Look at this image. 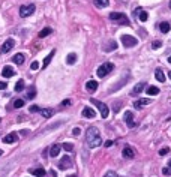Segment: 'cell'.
<instances>
[{
    "label": "cell",
    "mask_w": 171,
    "mask_h": 177,
    "mask_svg": "<svg viewBox=\"0 0 171 177\" xmlns=\"http://www.w3.org/2000/svg\"><path fill=\"white\" fill-rule=\"evenodd\" d=\"M66 177H78V176H75V174H71V176H66Z\"/></svg>",
    "instance_id": "45"
},
{
    "label": "cell",
    "mask_w": 171,
    "mask_h": 177,
    "mask_svg": "<svg viewBox=\"0 0 171 177\" xmlns=\"http://www.w3.org/2000/svg\"><path fill=\"white\" fill-rule=\"evenodd\" d=\"M170 29H171V27H170V24H168L167 21H164V23H161V24H159V30H161L162 33H168Z\"/></svg>",
    "instance_id": "26"
},
{
    "label": "cell",
    "mask_w": 171,
    "mask_h": 177,
    "mask_svg": "<svg viewBox=\"0 0 171 177\" xmlns=\"http://www.w3.org/2000/svg\"><path fill=\"white\" fill-rule=\"evenodd\" d=\"M155 77H156V80L159 83H164L165 80H167V77L164 75V71H162L161 68H156V71H155Z\"/></svg>",
    "instance_id": "16"
},
{
    "label": "cell",
    "mask_w": 171,
    "mask_h": 177,
    "mask_svg": "<svg viewBox=\"0 0 171 177\" xmlns=\"http://www.w3.org/2000/svg\"><path fill=\"white\" fill-rule=\"evenodd\" d=\"M14 45H15V41L14 39H6L5 44L0 47V53H3V54H5V53H9V51L14 48Z\"/></svg>",
    "instance_id": "7"
},
{
    "label": "cell",
    "mask_w": 171,
    "mask_h": 177,
    "mask_svg": "<svg viewBox=\"0 0 171 177\" xmlns=\"http://www.w3.org/2000/svg\"><path fill=\"white\" fill-rule=\"evenodd\" d=\"M90 102H92L95 107L99 110V113H101V116H102V119H107L108 117V113H110V110H108V107L104 104V102H101V101H98V99H90Z\"/></svg>",
    "instance_id": "3"
},
{
    "label": "cell",
    "mask_w": 171,
    "mask_h": 177,
    "mask_svg": "<svg viewBox=\"0 0 171 177\" xmlns=\"http://www.w3.org/2000/svg\"><path fill=\"white\" fill-rule=\"evenodd\" d=\"M168 63H170V65H171V56H170V57H168Z\"/></svg>",
    "instance_id": "46"
},
{
    "label": "cell",
    "mask_w": 171,
    "mask_h": 177,
    "mask_svg": "<svg viewBox=\"0 0 171 177\" xmlns=\"http://www.w3.org/2000/svg\"><path fill=\"white\" fill-rule=\"evenodd\" d=\"M167 153H170V147H162V149L159 150V155H161V156H164V155H167Z\"/></svg>",
    "instance_id": "35"
},
{
    "label": "cell",
    "mask_w": 171,
    "mask_h": 177,
    "mask_svg": "<svg viewBox=\"0 0 171 177\" xmlns=\"http://www.w3.org/2000/svg\"><path fill=\"white\" fill-rule=\"evenodd\" d=\"M12 62L17 65H23L24 63V54H21V53H18V54H15L12 57Z\"/></svg>",
    "instance_id": "20"
},
{
    "label": "cell",
    "mask_w": 171,
    "mask_h": 177,
    "mask_svg": "<svg viewBox=\"0 0 171 177\" xmlns=\"http://www.w3.org/2000/svg\"><path fill=\"white\" fill-rule=\"evenodd\" d=\"M30 68H32L33 71H38V69H39V63H38V62H33V63L30 65Z\"/></svg>",
    "instance_id": "39"
},
{
    "label": "cell",
    "mask_w": 171,
    "mask_h": 177,
    "mask_svg": "<svg viewBox=\"0 0 171 177\" xmlns=\"http://www.w3.org/2000/svg\"><path fill=\"white\" fill-rule=\"evenodd\" d=\"M86 144L89 149H95L99 147L102 144V138H101V132H99L98 128L95 126H90L86 131Z\"/></svg>",
    "instance_id": "1"
},
{
    "label": "cell",
    "mask_w": 171,
    "mask_h": 177,
    "mask_svg": "<svg viewBox=\"0 0 171 177\" xmlns=\"http://www.w3.org/2000/svg\"><path fill=\"white\" fill-rule=\"evenodd\" d=\"M104 177H119V174H117V173H114V171H107Z\"/></svg>",
    "instance_id": "36"
},
{
    "label": "cell",
    "mask_w": 171,
    "mask_h": 177,
    "mask_svg": "<svg viewBox=\"0 0 171 177\" xmlns=\"http://www.w3.org/2000/svg\"><path fill=\"white\" fill-rule=\"evenodd\" d=\"M60 150H62V146H60V144H54V146H51V149H50V155H51L53 158H56V156L60 153Z\"/></svg>",
    "instance_id": "18"
},
{
    "label": "cell",
    "mask_w": 171,
    "mask_h": 177,
    "mask_svg": "<svg viewBox=\"0 0 171 177\" xmlns=\"http://www.w3.org/2000/svg\"><path fill=\"white\" fill-rule=\"evenodd\" d=\"M21 107H24V99H15L14 108H21Z\"/></svg>",
    "instance_id": "32"
},
{
    "label": "cell",
    "mask_w": 171,
    "mask_h": 177,
    "mask_svg": "<svg viewBox=\"0 0 171 177\" xmlns=\"http://www.w3.org/2000/svg\"><path fill=\"white\" fill-rule=\"evenodd\" d=\"M15 141H18V134L17 132H11V134H8L6 137H3V143L5 144H12V143H15Z\"/></svg>",
    "instance_id": "9"
},
{
    "label": "cell",
    "mask_w": 171,
    "mask_h": 177,
    "mask_svg": "<svg viewBox=\"0 0 171 177\" xmlns=\"http://www.w3.org/2000/svg\"><path fill=\"white\" fill-rule=\"evenodd\" d=\"M144 87H146V83H138L137 86L134 87V90L131 92V95H132V96H137V95H140V93L144 90Z\"/></svg>",
    "instance_id": "15"
},
{
    "label": "cell",
    "mask_w": 171,
    "mask_h": 177,
    "mask_svg": "<svg viewBox=\"0 0 171 177\" xmlns=\"http://www.w3.org/2000/svg\"><path fill=\"white\" fill-rule=\"evenodd\" d=\"M41 114H42V117H45V119H50L51 116H53V110L51 108H41V111H39Z\"/></svg>",
    "instance_id": "23"
},
{
    "label": "cell",
    "mask_w": 171,
    "mask_h": 177,
    "mask_svg": "<svg viewBox=\"0 0 171 177\" xmlns=\"http://www.w3.org/2000/svg\"><path fill=\"white\" fill-rule=\"evenodd\" d=\"M146 90H147L149 96H156V95H159V88L156 86H149Z\"/></svg>",
    "instance_id": "22"
},
{
    "label": "cell",
    "mask_w": 171,
    "mask_h": 177,
    "mask_svg": "<svg viewBox=\"0 0 171 177\" xmlns=\"http://www.w3.org/2000/svg\"><path fill=\"white\" fill-rule=\"evenodd\" d=\"M150 102H152L150 99H147V98H143V99L135 101V102H134V107H135V108H141L143 105H149Z\"/></svg>",
    "instance_id": "17"
},
{
    "label": "cell",
    "mask_w": 171,
    "mask_h": 177,
    "mask_svg": "<svg viewBox=\"0 0 171 177\" xmlns=\"http://www.w3.org/2000/svg\"><path fill=\"white\" fill-rule=\"evenodd\" d=\"M159 47H162V41H153L152 42V48L153 50H158Z\"/></svg>",
    "instance_id": "34"
},
{
    "label": "cell",
    "mask_w": 171,
    "mask_h": 177,
    "mask_svg": "<svg viewBox=\"0 0 171 177\" xmlns=\"http://www.w3.org/2000/svg\"><path fill=\"white\" fill-rule=\"evenodd\" d=\"M15 75V71L11 68V66H5L3 68V71H2V77H5V78H11V77H14Z\"/></svg>",
    "instance_id": "13"
},
{
    "label": "cell",
    "mask_w": 171,
    "mask_h": 177,
    "mask_svg": "<svg viewBox=\"0 0 171 177\" xmlns=\"http://www.w3.org/2000/svg\"><path fill=\"white\" fill-rule=\"evenodd\" d=\"M98 88V81H95V80H90V81L86 83V90L89 93H95Z\"/></svg>",
    "instance_id": "11"
},
{
    "label": "cell",
    "mask_w": 171,
    "mask_h": 177,
    "mask_svg": "<svg viewBox=\"0 0 171 177\" xmlns=\"http://www.w3.org/2000/svg\"><path fill=\"white\" fill-rule=\"evenodd\" d=\"M135 12H137L138 14V20L140 21H147V18H149V14L146 12V11H143V9H137V11H135Z\"/></svg>",
    "instance_id": "19"
},
{
    "label": "cell",
    "mask_w": 171,
    "mask_h": 177,
    "mask_svg": "<svg viewBox=\"0 0 171 177\" xmlns=\"http://www.w3.org/2000/svg\"><path fill=\"white\" fill-rule=\"evenodd\" d=\"M29 111L30 113H36V111H41V108L38 107V105H32V107L29 108Z\"/></svg>",
    "instance_id": "38"
},
{
    "label": "cell",
    "mask_w": 171,
    "mask_h": 177,
    "mask_svg": "<svg viewBox=\"0 0 171 177\" xmlns=\"http://www.w3.org/2000/svg\"><path fill=\"white\" fill-rule=\"evenodd\" d=\"M62 149L65 150V152H72V149H74V146H72L71 143H65V144L62 146Z\"/></svg>",
    "instance_id": "33"
},
{
    "label": "cell",
    "mask_w": 171,
    "mask_h": 177,
    "mask_svg": "<svg viewBox=\"0 0 171 177\" xmlns=\"http://www.w3.org/2000/svg\"><path fill=\"white\" fill-rule=\"evenodd\" d=\"M0 122H2V120H0Z\"/></svg>",
    "instance_id": "51"
},
{
    "label": "cell",
    "mask_w": 171,
    "mask_h": 177,
    "mask_svg": "<svg viewBox=\"0 0 171 177\" xmlns=\"http://www.w3.org/2000/svg\"><path fill=\"white\" fill-rule=\"evenodd\" d=\"M51 33H53V29L45 27L44 30H41V32H39V38H45V36H48V35H51Z\"/></svg>",
    "instance_id": "31"
},
{
    "label": "cell",
    "mask_w": 171,
    "mask_h": 177,
    "mask_svg": "<svg viewBox=\"0 0 171 177\" xmlns=\"http://www.w3.org/2000/svg\"><path fill=\"white\" fill-rule=\"evenodd\" d=\"M80 132H81V131H80V128H75L74 131H72V134H74V135H80Z\"/></svg>",
    "instance_id": "42"
},
{
    "label": "cell",
    "mask_w": 171,
    "mask_h": 177,
    "mask_svg": "<svg viewBox=\"0 0 171 177\" xmlns=\"http://www.w3.org/2000/svg\"><path fill=\"white\" fill-rule=\"evenodd\" d=\"M110 20L117 23V24H122V26H129V20L128 17L122 12H111L110 14Z\"/></svg>",
    "instance_id": "2"
},
{
    "label": "cell",
    "mask_w": 171,
    "mask_h": 177,
    "mask_svg": "<svg viewBox=\"0 0 171 177\" xmlns=\"http://www.w3.org/2000/svg\"><path fill=\"white\" fill-rule=\"evenodd\" d=\"M122 44L126 48H132V47H135L138 44V39L131 36V35H123V36H122Z\"/></svg>",
    "instance_id": "5"
},
{
    "label": "cell",
    "mask_w": 171,
    "mask_h": 177,
    "mask_svg": "<svg viewBox=\"0 0 171 177\" xmlns=\"http://www.w3.org/2000/svg\"><path fill=\"white\" fill-rule=\"evenodd\" d=\"M122 155H123L125 158H129V159L135 158V152H134V149H132V147H129V146H126V147L123 149Z\"/></svg>",
    "instance_id": "14"
},
{
    "label": "cell",
    "mask_w": 171,
    "mask_h": 177,
    "mask_svg": "<svg viewBox=\"0 0 171 177\" xmlns=\"http://www.w3.org/2000/svg\"><path fill=\"white\" fill-rule=\"evenodd\" d=\"M35 96H36V88L35 87H30L29 90H27V93H26V98L27 99H33Z\"/></svg>",
    "instance_id": "29"
},
{
    "label": "cell",
    "mask_w": 171,
    "mask_h": 177,
    "mask_svg": "<svg viewBox=\"0 0 171 177\" xmlns=\"http://www.w3.org/2000/svg\"><path fill=\"white\" fill-rule=\"evenodd\" d=\"M35 177H44L45 176V170H44V168H35V170H32L30 171Z\"/></svg>",
    "instance_id": "25"
},
{
    "label": "cell",
    "mask_w": 171,
    "mask_h": 177,
    "mask_svg": "<svg viewBox=\"0 0 171 177\" xmlns=\"http://www.w3.org/2000/svg\"><path fill=\"white\" fill-rule=\"evenodd\" d=\"M35 5H23L21 8H20V17H23V18H26V17H30L33 12H35Z\"/></svg>",
    "instance_id": "6"
},
{
    "label": "cell",
    "mask_w": 171,
    "mask_h": 177,
    "mask_svg": "<svg viewBox=\"0 0 171 177\" xmlns=\"http://www.w3.org/2000/svg\"><path fill=\"white\" fill-rule=\"evenodd\" d=\"M54 54H56V50H53V51L50 53V54H48L47 57L44 59V63H42V68H47V66L50 65V62H51V59L54 57Z\"/></svg>",
    "instance_id": "21"
},
{
    "label": "cell",
    "mask_w": 171,
    "mask_h": 177,
    "mask_svg": "<svg viewBox=\"0 0 171 177\" xmlns=\"http://www.w3.org/2000/svg\"><path fill=\"white\" fill-rule=\"evenodd\" d=\"M95 116H96V113H95L93 108L84 107V110H83V117H86V119H95Z\"/></svg>",
    "instance_id": "12"
},
{
    "label": "cell",
    "mask_w": 171,
    "mask_h": 177,
    "mask_svg": "<svg viewBox=\"0 0 171 177\" xmlns=\"http://www.w3.org/2000/svg\"><path fill=\"white\" fill-rule=\"evenodd\" d=\"M116 48H117V42L116 41H110V42H108V45H104L105 51H111V50H116Z\"/></svg>",
    "instance_id": "27"
},
{
    "label": "cell",
    "mask_w": 171,
    "mask_h": 177,
    "mask_svg": "<svg viewBox=\"0 0 171 177\" xmlns=\"http://www.w3.org/2000/svg\"><path fill=\"white\" fill-rule=\"evenodd\" d=\"M2 153H3V152H2V150H0V156H2Z\"/></svg>",
    "instance_id": "48"
},
{
    "label": "cell",
    "mask_w": 171,
    "mask_h": 177,
    "mask_svg": "<svg viewBox=\"0 0 171 177\" xmlns=\"http://www.w3.org/2000/svg\"><path fill=\"white\" fill-rule=\"evenodd\" d=\"M63 105H71V99H65L63 101Z\"/></svg>",
    "instance_id": "43"
},
{
    "label": "cell",
    "mask_w": 171,
    "mask_h": 177,
    "mask_svg": "<svg viewBox=\"0 0 171 177\" xmlns=\"http://www.w3.org/2000/svg\"><path fill=\"white\" fill-rule=\"evenodd\" d=\"M48 173H50L48 176H47V174H45L44 177H57V173H56V171H54V170H51V171H48Z\"/></svg>",
    "instance_id": "40"
},
{
    "label": "cell",
    "mask_w": 171,
    "mask_h": 177,
    "mask_svg": "<svg viewBox=\"0 0 171 177\" xmlns=\"http://www.w3.org/2000/svg\"><path fill=\"white\" fill-rule=\"evenodd\" d=\"M125 122L129 128H135V122H134V113L132 111H126L125 113Z\"/></svg>",
    "instance_id": "10"
},
{
    "label": "cell",
    "mask_w": 171,
    "mask_h": 177,
    "mask_svg": "<svg viewBox=\"0 0 171 177\" xmlns=\"http://www.w3.org/2000/svg\"><path fill=\"white\" fill-rule=\"evenodd\" d=\"M8 87V84L5 81H0V90H5V88Z\"/></svg>",
    "instance_id": "41"
},
{
    "label": "cell",
    "mask_w": 171,
    "mask_h": 177,
    "mask_svg": "<svg viewBox=\"0 0 171 177\" xmlns=\"http://www.w3.org/2000/svg\"><path fill=\"white\" fill-rule=\"evenodd\" d=\"M93 3H95L98 8H107L108 5H110V2H108V0H93Z\"/></svg>",
    "instance_id": "28"
},
{
    "label": "cell",
    "mask_w": 171,
    "mask_h": 177,
    "mask_svg": "<svg viewBox=\"0 0 171 177\" xmlns=\"http://www.w3.org/2000/svg\"><path fill=\"white\" fill-rule=\"evenodd\" d=\"M59 167H60V170H66V168H71L72 167V159L69 156H63L60 159V162H59Z\"/></svg>",
    "instance_id": "8"
},
{
    "label": "cell",
    "mask_w": 171,
    "mask_h": 177,
    "mask_svg": "<svg viewBox=\"0 0 171 177\" xmlns=\"http://www.w3.org/2000/svg\"><path fill=\"white\" fill-rule=\"evenodd\" d=\"M113 69H114V65H113V63H110V62H107V63H104V65H101V66L98 68L96 75H98V77H101V78H102V77H107V75L110 74Z\"/></svg>",
    "instance_id": "4"
},
{
    "label": "cell",
    "mask_w": 171,
    "mask_h": 177,
    "mask_svg": "<svg viewBox=\"0 0 171 177\" xmlns=\"http://www.w3.org/2000/svg\"><path fill=\"white\" fill-rule=\"evenodd\" d=\"M162 174H164V176H170V174H171V168H170V167L162 168Z\"/></svg>",
    "instance_id": "37"
},
{
    "label": "cell",
    "mask_w": 171,
    "mask_h": 177,
    "mask_svg": "<svg viewBox=\"0 0 171 177\" xmlns=\"http://www.w3.org/2000/svg\"><path fill=\"white\" fill-rule=\"evenodd\" d=\"M75 62H77V54L75 53H69L66 57V65H74Z\"/></svg>",
    "instance_id": "24"
},
{
    "label": "cell",
    "mask_w": 171,
    "mask_h": 177,
    "mask_svg": "<svg viewBox=\"0 0 171 177\" xmlns=\"http://www.w3.org/2000/svg\"><path fill=\"white\" fill-rule=\"evenodd\" d=\"M168 77H170V78H171V72H170V74H168Z\"/></svg>",
    "instance_id": "49"
},
{
    "label": "cell",
    "mask_w": 171,
    "mask_h": 177,
    "mask_svg": "<svg viewBox=\"0 0 171 177\" xmlns=\"http://www.w3.org/2000/svg\"><path fill=\"white\" fill-rule=\"evenodd\" d=\"M24 90V80H18L15 84V92H23Z\"/></svg>",
    "instance_id": "30"
},
{
    "label": "cell",
    "mask_w": 171,
    "mask_h": 177,
    "mask_svg": "<svg viewBox=\"0 0 171 177\" xmlns=\"http://www.w3.org/2000/svg\"><path fill=\"white\" fill-rule=\"evenodd\" d=\"M168 167L171 168V159H170V161H168Z\"/></svg>",
    "instance_id": "47"
},
{
    "label": "cell",
    "mask_w": 171,
    "mask_h": 177,
    "mask_svg": "<svg viewBox=\"0 0 171 177\" xmlns=\"http://www.w3.org/2000/svg\"><path fill=\"white\" fill-rule=\"evenodd\" d=\"M110 146H113V141H107V143H105V147H110Z\"/></svg>",
    "instance_id": "44"
},
{
    "label": "cell",
    "mask_w": 171,
    "mask_h": 177,
    "mask_svg": "<svg viewBox=\"0 0 171 177\" xmlns=\"http://www.w3.org/2000/svg\"><path fill=\"white\" fill-rule=\"evenodd\" d=\"M170 9H171V2H170Z\"/></svg>",
    "instance_id": "50"
}]
</instances>
